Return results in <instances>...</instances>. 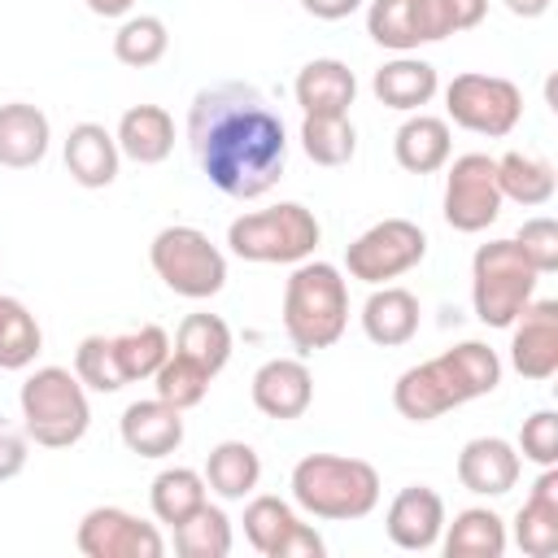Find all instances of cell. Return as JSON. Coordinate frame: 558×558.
<instances>
[{
    "label": "cell",
    "instance_id": "obj_6",
    "mask_svg": "<svg viewBox=\"0 0 558 558\" xmlns=\"http://www.w3.org/2000/svg\"><path fill=\"white\" fill-rule=\"evenodd\" d=\"M318 240H323V222L301 201H279V205L240 214L227 227L231 253L240 262H257V266H296V262L314 257Z\"/></svg>",
    "mask_w": 558,
    "mask_h": 558
},
{
    "label": "cell",
    "instance_id": "obj_5",
    "mask_svg": "<svg viewBox=\"0 0 558 558\" xmlns=\"http://www.w3.org/2000/svg\"><path fill=\"white\" fill-rule=\"evenodd\" d=\"M22 427L39 449H70L92 427V401L70 366H35L17 392Z\"/></svg>",
    "mask_w": 558,
    "mask_h": 558
},
{
    "label": "cell",
    "instance_id": "obj_30",
    "mask_svg": "<svg viewBox=\"0 0 558 558\" xmlns=\"http://www.w3.org/2000/svg\"><path fill=\"white\" fill-rule=\"evenodd\" d=\"M497 187H501V201H514V205H549L554 192H558V174H554V161L536 157V153H501L497 157Z\"/></svg>",
    "mask_w": 558,
    "mask_h": 558
},
{
    "label": "cell",
    "instance_id": "obj_43",
    "mask_svg": "<svg viewBox=\"0 0 558 558\" xmlns=\"http://www.w3.org/2000/svg\"><path fill=\"white\" fill-rule=\"evenodd\" d=\"M26 449H31L26 427H13L9 418H0V484L13 480V475H22V466H26V458H31Z\"/></svg>",
    "mask_w": 558,
    "mask_h": 558
},
{
    "label": "cell",
    "instance_id": "obj_11",
    "mask_svg": "<svg viewBox=\"0 0 558 558\" xmlns=\"http://www.w3.org/2000/svg\"><path fill=\"white\" fill-rule=\"evenodd\" d=\"M445 222L462 235H480L501 218V187H497V157L488 153H462L445 161Z\"/></svg>",
    "mask_w": 558,
    "mask_h": 558
},
{
    "label": "cell",
    "instance_id": "obj_41",
    "mask_svg": "<svg viewBox=\"0 0 558 558\" xmlns=\"http://www.w3.org/2000/svg\"><path fill=\"white\" fill-rule=\"evenodd\" d=\"M514 244L532 262L536 275H554L558 270V222L554 218H527L514 231Z\"/></svg>",
    "mask_w": 558,
    "mask_h": 558
},
{
    "label": "cell",
    "instance_id": "obj_29",
    "mask_svg": "<svg viewBox=\"0 0 558 558\" xmlns=\"http://www.w3.org/2000/svg\"><path fill=\"white\" fill-rule=\"evenodd\" d=\"M201 475H205L209 493H218L222 501H244V497H253V488L262 480V458L244 440H218L209 449Z\"/></svg>",
    "mask_w": 558,
    "mask_h": 558
},
{
    "label": "cell",
    "instance_id": "obj_19",
    "mask_svg": "<svg viewBox=\"0 0 558 558\" xmlns=\"http://www.w3.org/2000/svg\"><path fill=\"white\" fill-rule=\"evenodd\" d=\"M371 92L384 109H397V113H418L423 105L436 100L440 92V74L432 61L414 57V52H397L392 61H384L375 74H371Z\"/></svg>",
    "mask_w": 558,
    "mask_h": 558
},
{
    "label": "cell",
    "instance_id": "obj_33",
    "mask_svg": "<svg viewBox=\"0 0 558 558\" xmlns=\"http://www.w3.org/2000/svg\"><path fill=\"white\" fill-rule=\"evenodd\" d=\"M235 545V532H231V519L222 506L205 501L196 506L183 523H174V554L179 558H227Z\"/></svg>",
    "mask_w": 558,
    "mask_h": 558
},
{
    "label": "cell",
    "instance_id": "obj_16",
    "mask_svg": "<svg viewBox=\"0 0 558 558\" xmlns=\"http://www.w3.org/2000/svg\"><path fill=\"white\" fill-rule=\"evenodd\" d=\"M248 397L253 405L266 414V418H301L314 401V375L301 357H270L253 371V384H248Z\"/></svg>",
    "mask_w": 558,
    "mask_h": 558
},
{
    "label": "cell",
    "instance_id": "obj_3",
    "mask_svg": "<svg viewBox=\"0 0 558 558\" xmlns=\"http://www.w3.org/2000/svg\"><path fill=\"white\" fill-rule=\"evenodd\" d=\"M292 501L296 510H305L310 519H327V523H353L366 519L379 506V471L362 458H344V453H305L292 466Z\"/></svg>",
    "mask_w": 558,
    "mask_h": 558
},
{
    "label": "cell",
    "instance_id": "obj_10",
    "mask_svg": "<svg viewBox=\"0 0 558 558\" xmlns=\"http://www.w3.org/2000/svg\"><path fill=\"white\" fill-rule=\"evenodd\" d=\"M423 257H427V231L418 222H410V218H384V222L366 227L344 248L349 275L362 279V283H371V288L410 275Z\"/></svg>",
    "mask_w": 558,
    "mask_h": 558
},
{
    "label": "cell",
    "instance_id": "obj_38",
    "mask_svg": "<svg viewBox=\"0 0 558 558\" xmlns=\"http://www.w3.org/2000/svg\"><path fill=\"white\" fill-rule=\"evenodd\" d=\"M74 375L83 379L87 392H118L126 388V375H122V362H118V340L96 331V336H83L78 349H74Z\"/></svg>",
    "mask_w": 558,
    "mask_h": 558
},
{
    "label": "cell",
    "instance_id": "obj_7",
    "mask_svg": "<svg viewBox=\"0 0 558 558\" xmlns=\"http://www.w3.org/2000/svg\"><path fill=\"white\" fill-rule=\"evenodd\" d=\"M536 270L510 240H488L471 257V305L484 327H510L536 296Z\"/></svg>",
    "mask_w": 558,
    "mask_h": 558
},
{
    "label": "cell",
    "instance_id": "obj_21",
    "mask_svg": "<svg viewBox=\"0 0 558 558\" xmlns=\"http://www.w3.org/2000/svg\"><path fill=\"white\" fill-rule=\"evenodd\" d=\"M418 318H423V305L410 288H397V283H379L366 305H362V331L371 344L379 349H401L418 336Z\"/></svg>",
    "mask_w": 558,
    "mask_h": 558
},
{
    "label": "cell",
    "instance_id": "obj_45",
    "mask_svg": "<svg viewBox=\"0 0 558 558\" xmlns=\"http://www.w3.org/2000/svg\"><path fill=\"white\" fill-rule=\"evenodd\" d=\"M87 9L96 17H126L135 9V0H87Z\"/></svg>",
    "mask_w": 558,
    "mask_h": 558
},
{
    "label": "cell",
    "instance_id": "obj_46",
    "mask_svg": "<svg viewBox=\"0 0 558 558\" xmlns=\"http://www.w3.org/2000/svg\"><path fill=\"white\" fill-rule=\"evenodd\" d=\"M549 4H554V0H506V9H510L514 17H545Z\"/></svg>",
    "mask_w": 558,
    "mask_h": 558
},
{
    "label": "cell",
    "instance_id": "obj_44",
    "mask_svg": "<svg viewBox=\"0 0 558 558\" xmlns=\"http://www.w3.org/2000/svg\"><path fill=\"white\" fill-rule=\"evenodd\" d=\"M366 0H301V9L310 13V17H318V22H340V17H349V13H357Z\"/></svg>",
    "mask_w": 558,
    "mask_h": 558
},
{
    "label": "cell",
    "instance_id": "obj_20",
    "mask_svg": "<svg viewBox=\"0 0 558 558\" xmlns=\"http://www.w3.org/2000/svg\"><path fill=\"white\" fill-rule=\"evenodd\" d=\"M118 436L140 458H170L183 445V410L166 405L161 397L131 401L118 418Z\"/></svg>",
    "mask_w": 558,
    "mask_h": 558
},
{
    "label": "cell",
    "instance_id": "obj_34",
    "mask_svg": "<svg viewBox=\"0 0 558 558\" xmlns=\"http://www.w3.org/2000/svg\"><path fill=\"white\" fill-rule=\"evenodd\" d=\"M44 349V327L26 310V301L0 292V371H26L35 366Z\"/></svg>",
    "mask_w": 558,
    "mask_h": 558
},
{
    "label": "cell",
    "instance_id": "obj_14",
    "mask_svg": "<svg viewBox=\"0 0 558 558\" xmlns=\"http://www.w3.org/2000/svg\"><path fill=\"white\" fill-rule=\"evenodd\" d=\"M510 366L532 379L545 384L558 375V301L554 296H532L523 305V314L510 323Z\"/></svg>",
    "mask_w": 558,
    "mask_h": 558
},
{
    "label": "cell",
    "instance_id": "obj_37",
    "mask_svg": "<svg viewBox=\"0 0 558 558\" xmlns=\"http://www.w3.org/2000/svg\"><path fill=\"white\" fill-rule=\"evenodd\" d=\"M209 379H214V375H209L201 362H192L187 353L170 349V357H166V362L157 366V375H153V392H157L166 405H174V410H192V405L205 401Z\"/></svg>",
    "mask_w": 558,
    "mask_h": 558
},
{
    "label": "cell",
    "instance_id": "obj_28",
    "mask_svg": "<svg viewBox=\"0 0 558 558\" xmlns=\"http://www.w3.org/2000/svg\"><path fill=\"white\" fill-rule=\"evenodd\" d=\"M510 545V532H506V519L488 506H466L453 514V523L445 519V532H440V549L449 558H501Z\"/></svg>",
    "mask_w": 558,
    "mask_h": 558
},
{
    "label": "cell",
    "instance_id": "obj_8",
    "mask_svg": "<svg viewBox=\"0 0 558 558\" xmlns=\"http://www.w3.org/2000/svg\"><path fill=\"white\" fill-rule=\"evenodd\" d=\"M148 262L174 296L209 301L227 288V253L201 227H187V222L161 227L148 244Z\"/></svg>",
    "mask_w": 558,
    "mask_h": 558
},
{
    "label": "cell",
    "instance_id": "obj_15",
    "mask_svg": "<svg viewBox=\"0 0 558 558\" xmlns=\"http://www.w3.org/2000/svg\"><path fill=\"white\" fill-rule=\"evenodd\" d=\"M384 532L397 549L405 554H423V549H436L440 545V532H445V497L427 484H410L401 488L392 501H388V514H384Z\"/></svg>",
    "mask_w": 558,
    "mask_h": 558
},
{
    "label": "cell",
    "instance_id": "obj_39",
    "mask_svg": "<svg viewBox=\"0 0 558 558\" xmlns=\"http://www.w3.org/2000/svg\"><path fill=\"white\" fill-rule=\"evenodd\" d=\"M113 340H118V362H122L126 384L153 379L157 366L170 357V336H166V327H157V323H144V327L122 331V336H113Z\"/></svg>",
    "mask_w": 558,
    "mask_h": 558
},
{
    "label": "cell",
    "instance_id": "obj_32",
    "mask_svg": "<svg viewBox=\"0 0 558 558\" xmlns=\"http://www.w3.org/2000/svg\"><path fill=\"white\" fill-rule=\"evenodd\" d=\"M301 153L314 166H349L357 153V131L349 122V113H305L301 118Z\"/></svg>",
    "mask_w": 558,
    "mask_h": 558
},
{
    "label": "cell",
    "instance_id": "obj_31",
    "mask_svg": "<svg viewBox=\"0 0 558 558\" xmlns=\"http://www.w3.org/2000/svg\"><path fill=\"white\" fill-rule=\"evenodd\" d=\"M205 501H209V484H205L201 471H192V466H166V471L153 475L148 506H153V519L157 523L174 527V523H183Z\"/></svg>",
    "mask_w": 558,
    "mask_h": 558
},
{
    "label": "cell",
    "instance_id": "obj_18",
    "mask_svg": "<svg viewBox=\"0 0 558 558\" xmlns=\"http://www.w3.org/2000/svg\"><path fill=\"white\" fill-rule=\"evenodd\" d=\"M523 458L501 436H475L458 453V484L475 497H506L519 484Z\"/></svg>",
    "mask_w": 558,
    "mask_h": 558
},
{
    "label": "cell",
    "instance_id": "obj_2",
    "mask_svg": "<svg viewBox=\"0 0 558 558\" xmlns=\"http://www.w3.org/2000/svg\"><path fill=\"white\" fill-rule=\"evenodd\" d=\"M501 371L506 366H501L497 349H488L484 340H462V344L401 371L392 384V405L410 423H432L475 397L497 392Z\"/></svg>",
    "mask_w": 558,
    "mask_h": 558
},
{
    "label": "cell",
    "instance_id": "obj_12",
    "mask_svg": "<svg viewBox=\"0 0 558 558\" xmlns=\"http://www.w3.org/2000/svg\"><path fill=\"white\" fill-rule=\"evenodd\" d=\"M74 545L83 558H161L166 554L161 527L122 506H92L78 519Z\"/></svg>",
    "mask_w": 558,
    "mask_h": 558
},
{
    "label": "cell",
    "instance_id": "obj_42",
    "mask_svg": "<svg viewBox=\"0 0 558 558\" xmlns=\"http://www.w3.org/2000/svg\"><path fill=\"white\" fill-rule=\"evenodd\" d=\"M427 4H432V13H436L440 39H445V35H462V31L480 26V22H484V13H488V0H427Z\"/></svg>",
    "mask_w": 558,
    "mask_h": 558
},
{
    "label": "cell",
    "instance_id": "obj_40",
    "mask_svg": "<svg viewBox=\"0 0 558 558\" xmlns=\"http://www.w3.org/2000/svg\"><path fill=\"white\" fill-rule=\"evenodd\" d=\"M519 458L536 462V466H558V414L554 410H536L523 418L519 427Z\"/></svg>",
    "mask_w": 558,
    "mask_h": 558
},
{
    "label": "cell",
    "instance_id": "obj_4",
    "mask_svg": "<svg viewBox=\"0 0 558 558\" xmlns=\"http://www.w3.org/2000/svg\"><path fill=\"white\" fill-rule=\"evenodd\" d=\"M349 327V283L340 266L305 257L283 283V331L296 353L331 349Z\"/></svg>",
    "mask_w": 558,
    "mask_h": 558
},
{
    "label": "cell",
    "instance_id": "obj_25",
    "mask_svg": "<svg viewBox=\"0 0 558 558\" xmlns=\"http://www.w3.org/2000/svg\"><path fill=\"white\" fill-rule=\"evenodd\" d=\"M392 157L401 170L410 174H436L445 170V161L453 157V135H449V122L436 118V113H410L397 135H392Z\"/></svg>",
    "mask_w": 558,
    "mask_h": 558
},
{
    "label": "cell",
    "instance_id": "obj_22",
    "mask_svg": "<svg viewBox=\"0 0 558 558\" xmlns=\"http://www.w3.org/2000/svg\"><path fill=\"white\" fill-rule=\"evenodd\" d=\"M514 545L527 558L558 554V466H541L527 501L514 514Z\"/></svg>",
    "mask_w": 558,
    "mask_h": 558
},
{
    "label": "cell",
    "instance_id": "obj_1",
    "mask_svg": "<svg viewBox=\"0 0 558 558\" xmlns=\"http://www.w3.org/2000/svg\"><path fill=\"white\" fill-rule=\"evenodd\" d=\"M187 144L201 174L235 201L266 196L288 166V131L270 100L240 78L209 83L187 105Z\"/></svg>",
    "mask_w": 558,
    "mask_h": 558
},
{
    "label": "cell",
    "instance_id": "obj_35",
    "mask_svg": "<svg viewBox=\"0 0 558 558\" xmlns=\"http://www.w3.org/2000/svg\"><path fill=\"white\" fill-rule=\"evenodd\" d=\"M174 349L187 353L192 362H201L209 375H218L231 362L235 340H231L227 318H218V314H187L179 323V331H174Z\"/></svg>",
    "mask_w": 558,
    "mask_h": 558
},
{
    "label": "cell",
    "instance_id": "obj_26",
    "mask_svg": "<svg viewBox=\"0 0 558 558\" xmlns=\"http://www.w3.org/2000/svg\"><path fill=\"white\" fill-rule=\"evenodd\" d=\"M122 153L113 131H105L100 122H74L65 135V170L78 187H109L118 179Z\"/></svg>",
    "mask_w": 558,
    "mask_h": 558
},
{
    "label": "cell",
    "instance_id": "obj_9",
    "mask_svg": "<svg viewBox=\"0 0 558 558\" xmlns=\"http://www.w3.org/2000/svg\"><path fill=\"white\" fill-rule=\"evenodd\" d=\"M445 113H449L445 122L471 135L506 140L523 118V92L501 74L466 70V74H453V83L445 87Z\"/></svg>",
    "mask_w": 558,
    "mask_h": 558
},
{
    "label": "cell",
    "instance_id": "obj_23",
    "mask_svg": "<svg viewBox=\"0 0 558 558\" xmlns=\"http://www.w3.org/2000/svg\"><path fill=\"white\" fill-rule=\"evenodd\" d=\"M48 144H52V122L39 105L26 100L0 105V166L31 170L48 157Z\"/></svg>",
    "mask_w": 558,
    "mask_h": 558
},
{
    "label": "cell",
    "instance_id": "obj_27",
    "mask_svg": "<svg viewBox=\"0 0 558 558\" xmlns=\"http://www.w3.org/2000/svg\"><path fill=\"white\" fill-rule=\"evenodd\" d=\"M118 153L131 157L135 166H161L174 153V118L161 105H131L118 118Z\"/></svg>",
    "mask_w": 558,
    "mask_h": 558
},
{
    "label": "cell",
    "instance_id": "obj_24",
    "mask_svg": "<svg viewBox=\"0 0 558 558\" xmlns=\"http://www.w3.org/2000/svg\"><path fill=\"white\" fill-rule=\"evenodd\" d=\"M292 96L301 113H349L357 100V74L336 57H314L296 70Z\"/></svg>",
    "mask_w": 558,
    "mask_h": 558
},
{
    "label": "cell",
    "instance_id": "obj_36",
    "mask_svg": "<svg viewBox=\"0 0 558 558\" xmlns=\"http://www.w3.org/2000/svg\"><path fill=\"white\" fill-rule=\"evenodd\" d=\"M170 48V31L157 13H126L113 31V57L131 70H148L166 57Z\"/></svg>",
    "mask_w": 558,
    "mask_h": 558
},
{
    "label": "cell",
    "instance_id": "obj_17",
    "mask_svg": "<svg viewBox=\"0 0 558 558\" xmlns=\"http://www.w3.org/2000/svg\"><path fill=\"white\" fill-rule=\"evenodd\" d=\"M366 35L388 52H418L423 44L440 39V26L427 0H371Z\"/></svg>",
    "mask_w": 558,
    "mask_h": 558
},
{
    "label": "cell",
    "instance_id": "obj_13",
    "mask_svg": "<svg viewBox=\"0 0 558 558\" xmlns=\"http://www.w3.org/2000/svg\"><path fill=\"white\" fill-rule=\"evenodd\" d=\"M244 536L262 558H323L327 541L283 501V497H248L244 506Z\"/></svg>",
    "mask_w": 558,
    "mask_h": 558
}]
</instances>
